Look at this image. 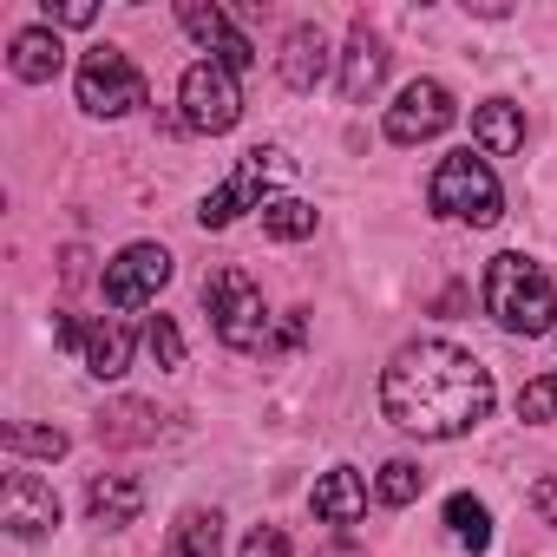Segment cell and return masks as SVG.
I'll return each mask as SVG.
<instances>
[{
  "mask_svg": "<svg viewBox=\"0 0 557 557\" xmlns=\"http://www.w3.org/2000/svg\"><path fill=\"white\" fill-rule=\"evenodd\" d=\"M243 557H289V531L283 524H256L243 537Z\"/></svg>",
  "mask_w": 557,
  "mask_h": 557,
  "instance_id": "484cf974",
  "label": "cell"
},
{
  "mask_svg": "<svg viewBox=\"0 0 557 557\" xmlns=\"http://www.w3.org/2000/svg\"><path fill=\"white\" fill-rule=\"evenodd\" d=\"M79 355H86V368L99 374V381H119L125 368H132V329L125 322H86V335H79Z\"/></svg>",
  "mask_w": 557,
  "mask_h": 557,
  "instance_id": "e0dca14e",
  "label": "cell"
},
{
  "mask_svg": "<svg viewBox=\"0 0 557 557\" xmlns=\"http://www.w3.org/2000/svg\"><path fill=\"white\" fill-rule=\"evenodd\" d=\"M472 138L492 158H511V151H524V112L511 99H485V106H472Z\"/></svg>",
  "mask_w": 557,
  "mask_h": 557,
  "instance_id": "ac0fdd59",
  "label": "cell"
},
{
  "mask_svg": "<svg viewBox=\"0 0 557 557\" xmlns=\"http://www.w3.org/2000/svg\"><path fill=\"white\" fill-rule=\"evenodd\" d=\"M453 119H459L453 92H446L440 79H413V86L387 106V138H394V145H426V138H440Z\"/></svg>",
  "mask_w": 557,
  "mask_h": 557,
  "instance_id": "9c48e42d",
  "label": "cell"
},
{
  "mask_svg": "<svg viewBox=\"0 0 557 557\" xmlns=\"http://www.w3.org/2000/svg\"><path fill=\"white\" fill-rule=\"evenodd\" d=\"M79 106L92 112V119H125V112H138L145 106V73L119 53V47H92L86 60H79Z\"/></svg>",
  "mask_w": 557,
  "mask_h": 557,
  "instance_id": "52a82bcc",
  "label": "cell"
},
{
  "mask_svg": "<svg viewBox=\"0 0 557 557\" xmlns=\"http://www.w3.org/2000/svg\"><path fill=\"white\" fill-rule=\"evenodd\" d=\"M485 315L505 329V335H550L557 329V289H550V275L531 262V256H492L485 269Z\"/></svg>",
  "mask_w": 557,
  "mask_h": 557,
  "instance_id": "7a4b0ae2",
  "label": "cell"
},
{
  "mask_svg": "<svg viewBox=\"0 0 557 557\" xmlns=\"http://www.w3.org/2000/svg\"><path fill=\"white\" fill-rule=\"evenodd\" d=\"M145 348H151L158 368H184V335H177L171 315H151V322H145Z\"/></svg>",
  "mask_w": 557,
  "mask_h": 557,
  "instance_id": "d4e9b609",
  "label": "cell"
},
{
  "mask_svg": "<svg viewBox=\"0 0 557 557\" xmlns=\"http://www.w3.org/2000/svg\"><path fill=\"white\" fill-rule=\"evenodd\" d=\"M177 21H184V34L216 60V66H230V73H249L256 66V47L230 27V14L223 8H203V0H184V8H177Z\"/></svg>",
  "mask_w": 557,
  "mask_h": 557,
  "instance_id": "8fae6325",
  "label": "cell"
},
{
  "mask_svg": "<svg viewBox=\"0 0 557 557\" xmlns=\"http://www.w3.org/2000/svg\"><path fill=\"white\" fill-rule=\"evenodd\" d=\"M164 557H223V511H203V505L177 511V524L164 537Z\"/></svg>",
  "mask_w": 557,
  "mask_h": 557,
  "instance_id": "d6986e66",
  "label": "cell"
},
{
  "mask_svg": "<svg viewBox=\"0 0 557 557\" xmlns=\"http://www.w3.org/2000/svg\"><path fill=\"white\" fill-rule=\"evenodd\" d=\"M426 197H433V210H440V216L472 223V230L498 223V210H505V190H498L492 164H485V158H472V151L440 158V171H433V190H426Z\"/></svg>",
  "mask_w": 557,
  "mask_h": 557,
  "instance_id": "277c9868",
  "label": "cell"
},
{
  "mask_svg": "<svg viewBox=\"0 0 557 557\" xmlns=\"http://www.w3.org/2000/svg\"><path fill=\"white\" fill-rule=\"evenodd\" d=\"M86 511H92V524L125 531V524H138V511H145V485H138L132 472H106V479H92Z\"/></svg>",
  "mask_w": 557,
  "mask_h": 557,
  "instance_id": "5bb4252c",
  "label": "cell"
},
{
  "mask_svg": "<svg viewBox=\"0 0 557 557\" xmlns=\"http://www.w3.org/2000/svg\"><path fill=\"white\" fill-rule=\"evenodd\" d=\"M446 531H453V544H466V550H492V511H485V498L453 492V498H446Z\"/></svg>",
  "mask_w": 557,
  "mask_h": 557,
  "instance_id": "ffe728a7",
  "label": "cell"
},
{
  "mask_svg": "<svg viewBox=\"0 0 557 557\" xmlns=\"http://www.w3.org/2000/svg\"><path fill=\"white\" fill-rule=\"evenodd\" d=\"M164 283H171V249H158V243H125L99 275L112 309H151Z\"/></svg>",
  "mask_w": 557,
  "mask_h": 557,
  "instance_id": "ba28073f",
  "label": "cell"
},
{
  "mask_svg": "<svg viewBox=\"0 0 557 557\" xmlns=\"http://www.w3.org/2000/svg\"><path fill=\"white\" fill-rule=\"evenodd\" d=\"M329 557H361V550H355V544H342V550H329Z\"/></svg>",
  "mask_w": 557,
  "mask_h": 557,
  "instance_id": "f1b7e54d",
  "label": "cell"
},
{
  "mask_svg": "<svg viewBox=\"0 0 557 557\" xmlns=\"http://www.w3.org/2000/svg\"><path fill=\"white\" fill-rule=\"evenodd\" d=\"M309 505H315V518H322V524L348 531V524L368 511V485H361V472H355V466H335V472H322V479H315V498H309Z\"/></svg>",
  "mask_w": 557,
  "mask_h": 557,
  "instance_id": "9a60e30c",
  "label": "cell"
},
{
  "mask_svg": "<svg viewBox=\"0 0 557 557\" xmlns=\"http://www.w3.org/2000/svg\"><path fill=\"white\" fill-rule=\"evenodd\" d=\"M492 368L453 342H407L381 368V407L400 433L420 440H459L479 420H492Z\"/></svg>",
  "mask_w": 557,
  "mask_h": 557,
  "instance_id": "6da1fadb",
  "label": "cell"
},
{
  "mask_svg": "<svg viewBox=\"0 0 557 557\" xmlns=\"http://www.w3.org/2000/svg\"><path fill=\"white\" fill-rule=\"evenodd\" d=\"M8 66H14V79H27V86H47V79H60V66H66V47H60V34H53V27H27V34H14V53H8Z\"/></svg>",
  "mask_w": 557,
  "mask_h": 557,
  "instance_id": "2e32d148",
  "label": "cell"
},
{
  "mask_svg": "<svg viewBox=\"0 0 557 557\" xmlns=\"http://www.w3.org/2000/svg\"><path fill=\"white\" fill-rule=\"evenodd\" d=\"M203 309H210V329L223 348L249 355V348H269V309H262V289L249 283V275L236 262L210 269V283H203Z\"/></svg>",
  "mask_w": 557,
  "mask_h": 557,
  "instance_id": "3957f363",
  "label": "cell"
},
{
  "mask_svg": "<svg viewBox=\"0 0 557 557\" xmlns=\"http://www.w3.org/2000/svg\"><path fill=\"white\" fill-rule=\"evenodd\" d=\"M0 524H8L14 537H47L60 524V498L40 472H8V485H0Z\"/></svg>",
  "mask_w": 557,
  "mask_h": 557,
  "instance_id": "30bf717a",
  "label": "cell"
},
{
  "mask_svg": "<svg viewBox=\"0 0 557 557\" xmlns=\"http://www.w3.org/2000/svg\"><path fill=\"white\" fill-rule=\"evenodd\" d=\"M177 119H184L190 132H203V138H223V132L243 119V86H236V73L216 66V60L184 66V79H177Z\"/></svg>",
  "mask_w": 557,
  "mask_h": 557,
  "instance_id": "8992f818",
  "label": "cell"
},
{
  "mask_svg": "<svg viewBox=\"0 0 557 557\" xmlns=\"http://www.w3.org/2000/svg\"><path fill=\"white\" fill-rule=\"evenodd\" d=\"M0 440H8V453H34V459H60V453L73 446L60 426H27V420H14L8 433H0Z\"/></svg>",
  "mask_w": 557,
  "mask_h": 557,
  "instance_id": "603a6c76",
  "label": "cell"
},
{
  "mask_svg": "<svg viewBox=\"0 0 557 557\" xmlns=\"http://www.w3.org/2000/svg\"><path fill=\"white\" fill-rule=\"evenodd\" d=\"M256 216H262V230H269L275 243H302V236H315V203H302V197H269Z\"/></svg>",
  "mask_w": 557,
  "mask_h": 557,
  "instance_id": "44dd1931",
  "label": "cell"
},
{
  "mask_svg": "<svg viewBox=\"0 0 557 557\" xmlns=\"http://www.w3.org/2000/svg\"><path fill=\"white\" fill-rule=\"evenodd\" d=\"M518 420H524V426H550V420H557V374L524 381V394H518Z\"/></svg>",
  "mask_w": 557,
  "mask_h": 557,
  "instance_id": "cb8c5ba5",
  "label": "cell"
},
{
  "mask_svg": "<svg viewBox=\"0 0 557 557\" xmlns=\"http://www.w3.org/2000/svg\"><path fill=\"white\" fill-rule=\"evenodd\" d=\"M524 498H531V511H537V524H550V531H557V472H550V479H537V485H531Z\"/></svg>",
  "mask_w": 557,
  "mask_h": 557,
  "instance_id": "83f0119b",
  "label": "cell"
},
{
  "mask_svg": "<svg viewBox=\"0 0 557 557\" xmlns=\"http://www.w3.org/2000/svg\"><path fill=\"white\" fill-rule=\"evenodd\" d=\"M47 21H53V27H92L99 8H92V0H60V8L47 0Z\"/></svg>",
  "mask_w": 557,
  "mask_h": 557,
  "instance_id": "4316f807",
  "label": "cell"
},
{
  "mask_svg": "<svg viewBox=\"0 0 557 557\" xmlns=\"http://www.w3.org/2000/svg\"><path fill=\"white\" fill-rule=\"evenodd\" d=\"M381 79H387V47H381V34H368V21H361V27L348 34V53H342V99L361 106Z\"/></svg>",
  "mask_w": 557,
  "mask_h": 557,
  "instance_id": "4fadbf2b",
  "label": "cell"
},
{
  "mask_svg": "<svg viewBox=\"0 0 557 557\" xmlns=\"http://www.w3.org/2000/svg\"><path fill=\"white\" fill-rule=\"evenodd\" d=\"M420 485H426V472H420L413 459H387L381 479H374V498H381V505H413Z\"/></svg>",
  "mask_w": 557,
  "mask_h": 557,
  "instance_id": "7402d4cb",
  "label": "cell"
},
{
  "mask_svg": "<svg viewBox=\"0 0 557 557\" xmlns=\"http://www.w3.org/2000/svg\"><path fill=\"white\" fill-rule=\"evenodd\" d=\"M275 177H289V151H275V145H256V151H243V158H236V171H230V177H223V184L203 197L197 223H203V230H223V223H236L243 210H262Z\"/></svg>",
  "mask_w": 557,
  "mask_h": 557,
  "instance_id": "5b68a950",
  "label": "cell"
},
{
  "mask_svg": "<svg viewBox=\"0 0 557 557\" xmlns=\"http://www.w3.org/2000/svg\"><path fill=\"white\" fill-rule=\"evenodd\" d=\"M329 66H335V53H329V34L322 27H296L283 40V86L289 92H315L329 79Z\"/></svg>",
  "mask_w": 557,
  "mask_h": 557,
  "instance_id": "7c38bea8",
  "label": "cell"
}]
</instances>
